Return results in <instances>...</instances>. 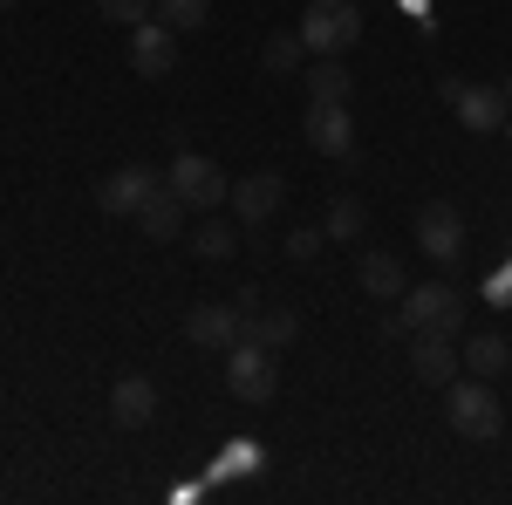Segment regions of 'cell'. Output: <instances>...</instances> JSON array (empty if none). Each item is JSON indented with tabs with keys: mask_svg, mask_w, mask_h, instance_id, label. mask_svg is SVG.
I'll use <instances>...</instances> for the list:
<instances>
[{
	"mask_svg": "<svg viewBox=\"0 0 512 505\" xmlns=\"http://www.w3.org/2000/svg\"><path fill=\"white\" fill-rule=\"evenodd\" d=\"M444 417H451L458 437L492 444V437L506 430V403H499V389L485 383V376H472V383H458V376H451V403H444Z\"/></svg>",
	"mask_w": 512,
	"mask_h": 505,
	"instance_id": "6da1fadb",
	"label": "cell"
},
{
	"mask_svg": "<svg viewBox=\"0 0 512 505\" xmlns=\"http://www.w3.org/2000/svg\"><path fill=\"white\" fill-rule=\"evenodd\" d=\"M437 96L458 110V123H465L472 137H492V130H506V117H512V103H506V89H499V82H458V76H444V82H437Z\"/></svg>",
	"mask_w": 512,
	"mask_h": 505,
	"instance_id": "7a4b0ae2",
	"label": "cell"
},
{
	"mask_svg": "<svg viewBox=\"0 0 512 505\" xmlns=\"http://www.w3.org/2000/svg\"><path fill=\"white\" fill-rule=\"evenodd\" d=\"M164 185L185 198L192 212H212V205H226V198H233V178H226V171H219L212 157H198V151H178V157H171Z\"/></svg>",
	"mask_w": 512,
	"mask_h": 505,
	"instance_id": "3957f363",
	"label": "cell"
},
{
	"mask_svg": "<svg viewBox=\"0 0 512 505\" xmlns=\"http://www.w3.org/2000/svg\"><path fill=\"white\" fill-rule=\"evenodd\" d=\"M226 389H233L239 403H274V389H280L274 349H260V342H233V349H226Z\"/></svg>",
	"mask_w": 512,
	"mask_h": 505,
	"instance_id": "277c9868",
	"label": "cell"
},
{
	"mask_svg": "<svg viewBox=\"0 0 512 505\" xmlns=\"http://www.w3.org/2000/svg\"><path fill=\"white\" fill-rule=\"evenodd\" d=\"M355 35H362V14H355L349 0H315V7L301 14L308 55H342V48H355Z\"/></svg>",
	"mask_w": 512,
	"mask_h": 505,
	"instance_id": "5b68a950",
	"label": "cell"
},
{
	"mask_svg": "<svg viewBox=\"0 0 512 505\" xmlns=\"http://www.w3.org/2000/svg\"><path fill=\"white\" fill-rule=\"evenodd\" d=\"M458 328H410V369H417V383H451L458 376Z\"/></svg>",
	"mask_w": 512,
	"mask_h": 505,
	"instance_id": "8992f818",
	"label": "cell"
},
{
	"mask_svg": "<svg viewBox=\"0 0 512 505\" xmlns=\"http://www.w3.org/2000/svg\"><path fill=\"white\" fill-rule=\"evenodd\" d=\"M417 246H424V260H437V267H451V260L465 253V219H458V205H444V198H431V205L417 212Z\"/></svg>",
	"mask_w": 512,
	"mask_h": 505,
	"instance_id": "52a82bcc",
	"label": "cell"
},
{
	"mask_svg": "<svg viewBox=\"0 0 512 505\" xmlns=\"http://www.w3.org/2000/svg\"><path fill=\"white\" fill-rule=\"evenodd\" d=\"M458 321H465V301L451 280H424L403 294V328H458Z\"/></svg>",
	"mask_w": 512,
	"mask_h": 505,
	"instance_id": "ba28073f",
	"label": "cell"
},
{
	"mask_svg": "<svg viewBox=\"0 0 512 505\" xmlns=\"http://www.w3.org/2000/svg\"><path fill=\"white\" fill-rule=\"evenodd\" d=\"M158 185H164V178L151 171V164H123V171H110V178L96 185V205H103L110 219H137V205L158 192Z\"/></svg>",
	"mask_w": 512,
	"mask_h": 505,
	"instance_id": "9c48e42d",
	"label": "cell"
},
{
	"mask_svg": "<svg viewBox=\"0 0 512 505\" xmlns=\"http://www.w3.org/2000/svg\"><path fill=\"white\" fill-rule=\"evenodd\" d=\"M239 321H246L239 301H198V308L185 314V342H192V349H233Z\"/></svg>",
	"mask_w": 512,
	"mask_h": 505,
	"instance_id": "30bf717a",
	"label": "cell"
},
{
	"mask_svg": "<svg viewBox=\"0 0 512 505\" xmlns=\"http://www.w3.org/2000/svg\"><path fill=\"white\" fill-rule=\"evenodd\" d=\"M171 69H178V28L137 21L130 28V76H171Z\"/></svg>",
	"mask_w": 512,
	"mask_h": 505,
	"instance_id": "8fae6325",
	"label": "cell"
},
{
	"mask_svg": "<svg viewBox=\"0 0 512 505\" xmlns=\"http://www.w3.org/2000/svg\"><path fill=\"white\" fill-rule=\"evenodd\" d=\"M301 130H308V144H315L321 157H355V123H349V103H308Z\"/></svg>",
	"mask_w": 512,
	"mask_h": 505,
	"instance_id": "7c38bea8",
	"label": "cell"
},
{
	"mask_svg": "<svg viewBox=\"0 0 512 505\" xmlns=\"http://www.w3.org/2000/svg\"><path fill=\"white\" fill-rule=\"evenodd\" d=\"M280 198H287V178H280V171H253V178H239V185H233L239 226H267V219L280 212Z\"/></svg>",
	"mask_w": 512,
	"mask_h": 505,
	"instance_id": "4fadbf2b",
	"label": "cell"
},
{
	"mask_svg": "<svg viewBox=\"0 0 512 505\" xmlns=\"http://www.w3.org/2000/svg\"><path fill=\"white\" fill-rule=\"evenodd\" d=\"M151 417H158V383L151 376H117V389H110V424L144 430Z\"/></svg>",
	"mask_w": 512,
	"mask_h": 505,
	"instance_id": "5bb4252c",
	"label": "cell"
},
{
	"mask_svg": "<svg viewBox=\"0 0 512 505\" xmlns=\"http://www.w3.org/2000/svg\"><path fill=\"white\" fill-rule=\"evenodd\" d=\"M185 212H192V205L171 192V185H158V192L137 205V226H144V239H178L185 233Z\"/></svg>",
	"mask_w": 512,
	"mask_h": 505,
	"instance_id": "9a60e30c",
	"label": "cell"
},
{
	"mask_svg": "<svg viewBox=\"0 0 512 505\" xmlns=\"http://www.w3.org/2000/svg\"><path fill=\"white\" fill-rule=\"evenodd\" d=\"M301 335V314L294 308H253L239 321V342H260V349H287Z\"/></svg>",
	"mask_w": 512,
	"mask_h": 505,
	"instance_id": "2e32d148",
	"label": "cell"
},
{
	"mask_svg": "<svg viewBox=\"0 0 512 505\" xmlns=\"http://www.w3.org/2000/svg\"><path fill=\"white\" fill-rule=\"evenodd\" d=\"M355 280H362V294H376V301H403V294H410V280H403V260H396V253H362Z\"/></svg>",
	"mask_w": 512,
	"mask_h": 505,
	"instance_id": "e0dca14e",
	"label": "cell"
},
{
	"mask_svg": "<svg viewBox=\"0 0 512 505\" xmlns=\"http://www.w3.org/2000/svg\"><path fill=\"white\" fill-rule=\"evenodd\" d=\"M301 82H308V103H349V69H342V55H321L315 69H301Z\"/></svg>",
	"mask_w": 512,
	"mask_h": 505,
	"instance_id": "ac0fdd59",
	"label": "cell"
},
{
	"mask_svg": "<svg viewBox=\"0 0 512 505\" xmlns=\"http://www.w3.org/2000/svg\"><path fill=\"white\" fill-rule=\"evenodd\" d=\"M506 362H512L506 335H472V342H465V369L485 376V383H492V376H506Z\"/></svg>",
	"mask_w": 512,
	"mask_h": 505,
	"instance_id": "d6986e66",
	"label": "cell"
},
{
	"mask_svg": "<svg viewBox=\"0 0 512 505\" xmlns=\"http://www.w3.org/2000/svg\"><path fill=\"white\" fill-rule=\"evenodd\" d=\"M321 233H328V239H362V233H369V212H362L355 198H328V219H321Z\"/></svg>",
	"mask_w": 512,
	"mask_h": 505,
	"instance_id": "ffe728a7",
	"label": "cell"
},
{
	"mask_svg": "<svg viewBox=\"0 0 512 505\" xmlns=\"http://www.w3.org/2000/svg\"><path fill=\"white\" fill-rule=\"evenodd\" d=\"M192 246H198V260H233V253H239V233L226 226V219H205V226L192 233Z\"/></svg>",
	"mask_w": 512,
	"mask_h": 505,
	"instance_id": "44dd1931",
	"label": "cell"
},
{
	"mask_svg": "<svg viewBox=\"0 0 512 505\" xmlns=\"http://www.w3.org/2000/svg\"><path fill=\"white\" fill-rule=\"evenodd\" d=\"M301 62H308V41H301V28L267 41V69H274V76H301Z\"/></svg>",
	"mask_w": 512,
	"mask_h": 505,
	"instance_id": "7402d4cb",
	"label": "cell"
},
{
	"mask_svg": "<svg viewBox=\"0 0 512 505\" xmlns=\"http://www.w3.org/2000/svg\"><path fill=\"white\" fill-rule=\"evenodd\" d=\"M158 21L192 35V28H205V21H212V0H158Z\"/></svg>",
	"mask_w": 512,
	"mask_h": 505,
	"instance_id": "603a6c76",
	"label": "cell"
},
{
	"mask_svg": "<svg viewBox=\"0 0 512 505\" xmlns=\"http://www.w3.org/2000/svg\"><path fill=\"white\" fill-rule=\"evenodd\" d=\"M246 471H260V444H226L212 478H246Z\"/></svg>",
	"mask_w": 512,
	"mask_h": 505,
	"instance_id": "cb8c5ba5",
	"label": "cell"
},
{
	"mask_svg": "<svg viewBox=\"0 0 512 505\" xmlns=\"http://www.w3.org/2000/svg\"><path fill=\"white\" fill-rule=\"evenodd\" d=\"M151 7H158V0H96V14H103V21H117V28L151 21Z\"/></svg>",
	"mask_w": 512,
	"mask_h": 505,
	"instance_id": "d4e9b609",
	"label": "cell"
},
{
	"mask_svg": "<svg viewBox=\"0 0 512 505\" xmlns=\"http://www.w3.org/2000/svg\"><path fill=\"white\" fill-rule=\"evenodd\" d=\"M321 246H328V233H321V226H294V233L280 239V253H287V260H315Z\"/></svg>",
	"mask_w": 512,
	"mask_h": 505,
	"instance_id": "484cf974",
	"label": "cell"
},
{
	"mask_svg": "<svg viewBox=\"0 0 512 505\" xmlns=\"http://www.w3.org/2000/svg\"><path fill=\"white\" fill-rule=\"evenodd\" d=\"M0 7H21V0H0Z\"/></svg>",
	"mask_w": 512,
	"mask_h": 505,
	"instance_id": "4316f807",
	"label": "cell"
},
{
	"mask_svg": "<svg viewBox=\"0 0 512 505\" xmlns=\"http://www.w3.org/2000/svg\"><path fill=\"white\" fill-rule=\"evenodd\" d=\"M506 137H512V117H506Z\"/></svg>",
	"mask_w": 512,
	"mask_h": 505,
	"instance_id": "83f0119b",
	"label": "cell"
}]
</instances>
